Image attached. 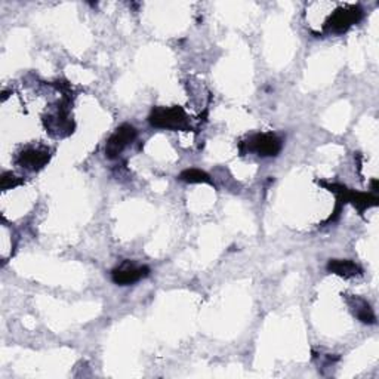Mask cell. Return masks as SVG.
<instances>
[{
	"mask_svg": "<svg viewBox=\"0 0 379 379\" xmlns=\"http://www.w3.org/2000/svg\"><path fill=\"white\" fill-rule=\"evenodd\" d=\"M361 15H363V11H361L358 6L338 9L336 12H334L329 21L326 23V28L331 33H344V31H347L351 26L358 23Z\"/></svg>",
	"mask_w": 379,
	"mask_h": 379,
	"instance_id": "4",
	"label": "cell"
},
{
	"mask_svg": "<svg viewBox=\"0 0 379 379\" xmlns=\"http://www.w3.org/2000/svg\"><path fill=\"white\" fill-rule=\"evenodd\" d=\"M327 271L341 275L344 279L354 278V275H358L361 273L360 267L350 260H331L329 264H327Z\"/></svg>",
	"mask_w": 379,
	"mask_h": 379,
	"instance_id": "7",
	"label": "cell"
},
{
	"mask_svg": "<svg viewBox=\"0 0 379 379\" xmlns=\"http://www.w3.org/2000/svg\"><path fill=\"white\" fill-rule=\"evenodd\" d=\"M49 159L50 151L48 147H27L16 156V163L28 170H39L49 162Z\"/></svg>",
	"mask_w": 379,
	"mask_h": 379,
	"instance_id": "5",
	"label": "cell"
},
{
	"mask_svg": "<svg viewBox=\"0 0 379 379\" xmlns=\"http://www.w3.org/2000/svg\"><path fill=\"white\" fill-rule=\"evenodd\" d=\"M136 138V129L132 125H122L116 129V132L110 136L106 145V156L109 159H117L129 144H132Z\"/></svg>",
	"mask_w": 379,
	"mask_h": 379,
	"instance_id": "3",
	"label": "cell"
},
{
	"mask_svg": "<svg viewBox=\"0 0 379 379\" xmlns=\"http://www.w3.org/2000/svg\"><path fill=\"white\" fill-rule=\"evenodd\" d=\"M150 123L154 128L172 129V131H188L190 120L181 107H158L150 114Z\"/></svg>",
	"mask_w": 379,
	"mask_h": 379,
	"instance_id": "1",
	"label": "cell"
},
{
	"mask_svg": "<svg viewBox=\"0 0 379 379\" xmlns=\"http://www.w3.org/2000/svg\"><path fill=\"white\" fill-rule=\"evenodd\" d=\"M242 150L256 153L261 158L278 156L282 150V140L274 133H256L242 144Z\"/></svg>",
	"mask_w": 379,
	"mask_h": 379,
	"instance_id": "2",
	"label": "cell"
},
{
	"mask_svg": "<svg viewBox=\"0 0 379 379\" xmlns=\"http://www.w3.org/2000/svg\"><path fill=\"white\" fill-rule=\"evenodd\" d=\"M150 273L148 267H135L131 263H125L111 271V279L116 285L128 286L147 278Z\"/></svg>",
	"mask_w": 379,
	"mask_h": 379,
	"instance_id": "6",
	"label": "cell"
},
{
	"mask_svg": "<svg viewBox=\"0 0 379 379\" xmlns=\"http://www.w3.org/2000/svg\"><path fill=\"white\" fill-rule=\"evenodd\" d=\"M351 308L354 309V314L356 317L365 324H375L376 323V317L373 309L370 308V305L365 301V300H360V298H353L350 301Z\"/></svg>",
	"mask_w": 379,
	"mask_h": 379,
	"instance_id": "8",
	"label": "cell"
},
{
	"mask_svg": "<svg viewBox=\"0 0 379 379\" xmlns=\"http://www.w3.org/2000/svg\"><path fill=\"white\" fill-rule=\"evenodd\" d=\"M180 180L184 182H190V184H196V182H211L209 175L206 174V172L200 170V169H185L181 172Z\"/></svg>",
	"mask_w": 379,
	"mask_h": 379,
	"instance_id": "9",
	"label": "cell"
},
{
	"mask_svg": "<svg viewBox=\"0 0 379 379\" xmlns=\"http://www.w3.org/2000/svg\"><path fill=\"white\" fill-rule=\"evenodd\" d=\"M23 181L15 177L12 172H5V174L2 175V190H8V188H12V187H16L20 185Z\"/></svg>",
	"mask_w": 379,
	"mask_h": 379,
	"instance_id": "10",
	"label": "cell"
}]
</instances>
